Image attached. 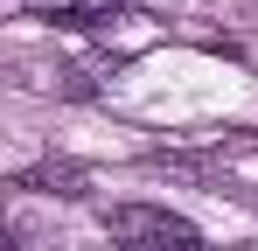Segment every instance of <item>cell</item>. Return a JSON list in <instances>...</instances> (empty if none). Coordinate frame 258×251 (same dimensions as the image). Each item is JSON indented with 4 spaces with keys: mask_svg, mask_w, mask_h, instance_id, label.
I'll list each match as a JSON object with an SVG mask.
<instances>
[{
    "mask_svg": "<svg viewBox=\"0 0 258 251\" xmlns=\"http://www.w3.org/2000/svg\"><path fill=\"white\" fill-rule=\"evenodd\" d=\"M21 189H56V196H77V174H70V167H28V174H21Z\"/></svg>",
    "mask_w": 258,
    "mask_h": 251,
    "instance_id": "cell-1",
    "label": "cell"
},
{
    "mask_svg": "<svg viewBox=\"0 0 258 251\" xmlns=\"http://www.w3.org/2000/svg\"><path fill=\"white\" fill-rule=\"evenodd\" d=\"M105 7H112V14H119V7H133V0H105Z\"/></svg>",
    "mask_w": 258,
    "mask_h": 251,
    "instance_id": "cell-2",
    "label": "cell"
}]
</instances>
